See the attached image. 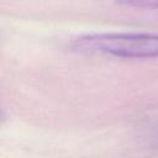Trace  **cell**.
<instances>
[{
    "label": "cell",
    "instance_id": "cell-2",
    "mask_svg": "<svg viewBox=\"0 0 158 158\" xmlns=\"http://www.w3.org/2000/svg\"><path fill=\"white\" fill-rule=\"evenodd\" d=\"M121 6L143 9V10H158V0H116Z\"/></svg>",
    "mask_w": 158,
    "mask_h": 158
},
{
    "label": "cell",
    "instance_id": "cell-1",
    "mask_svg": "<svg viewBox=\"0 0 158 158\" xmlns=\"http://www.w3.org/2000/svg\"><path fill=\"white\" fill-rule=\"evenodd\" d=\"M73 48L91 54L118 58H158V33L152 32H102L77 38Z\"/></svg>",
    "mask_w": 158,
    "mask_h": 158
}]
</instances>
